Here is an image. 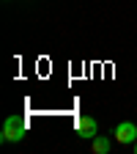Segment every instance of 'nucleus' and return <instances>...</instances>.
<instances>
[{
  "mask_svg": "<svg viewBox=\"0 0 137 154\" xmlns=\"http://www.w3.org/2000/svg\"><path fill=\"white\" fill-rule=\"evenodd\" d=\"M74 132L80 135L82 140H93L96 135H99V124H96V119H91V116H80V119L74 121Z\"/></svg>",
  "mask_w": 137,
  "mask_h": 154,
  "instance_id": "f03ea898",
  "label": "nucleus"
},
{
  "mask_svg": "<svg viewBox=\"0 0 137 154\" xmlns=\"http://www.w3.org/2000/svg\"><path fill=\"white\" fill-rule=\"evenodd\" d=\"M134 154H137V140H134Z\"/></svg>",
  "mask_w": 137,
  "mask_h": 154,
  "instance_id": "39448f33",
  "label": "nucleus"
},
{
  "mask_svg": "<svg viewBox=\"0 0 137 154\" xmlns=\"http://www.w3.org/2000/svg\"><path fill=\"white\" fill-rule=\"evenodd\" d=\"M91 149H93V154H107V151H110V138L96 135V138L91 140Z\"/></svg>",
  "mask_w": 137,
  "mask_h": 154,
  "instance_id": "20e7f679",
  "label": "nucleus"
},
{
  "mask_svg": "<svg viewBox=\"0 0 137 154\" xmlns=\"http://www.w3.org/2000/svg\"><path fill=\"white\" fill-rule=\"evenodd\" d=\"M25 135H28L25 119H19V116H8L6 124H3V140L6 143H19V140H25Z\"/></svg>",
  "mask_w": 137,
  "mask_h": 154,
  "instance_id": "f257e3e1",
  "label": "nucleus"
},
{
  "mask_svg": "<svg viewBox=\"0 0 137 154\" xmlns=\"http://www.w3.org/2000/svg\"><path fill=\"white\" fill-rule=\"evenodd\" d=\"M115 140H118V143H134L137 140V127L132 124V121H124V124H118V127H115Z\"/></svg>",
  "mask_w": 137,
  "mask_h": 154,
  "instance_id": "7ed1b4c3",
  "label": "nucleus"
}]
</instances>
